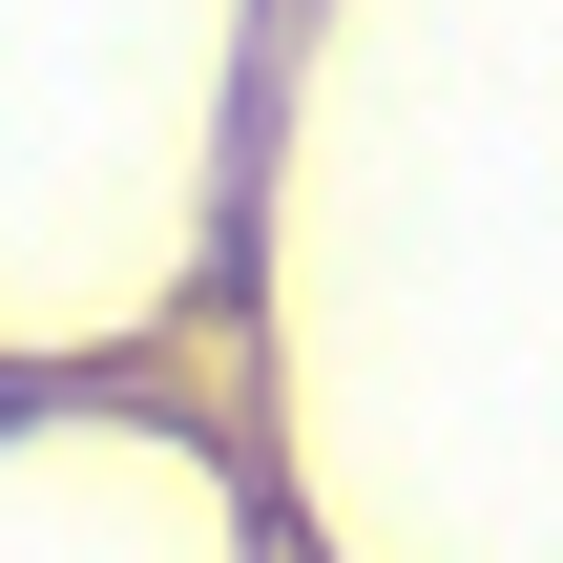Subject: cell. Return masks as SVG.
Listing matches in <instances>:
<instances>
[]
</instances>
